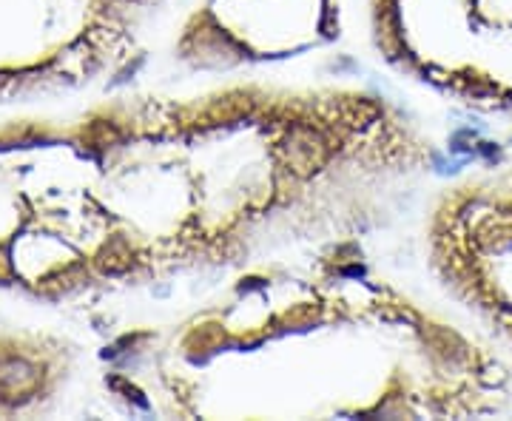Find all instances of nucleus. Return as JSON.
<instances>
[{
  "label": "nucleus",
  "mask_w": 512,
  "mask_h": 421,
  "mask_svg": "<svg viewBox=\"0 0 512 421\" xmlns=\"http://www.w3.org/2000/svg\"><path fill=\"white\" fill-rule=\"evenodd\" d=\"M396 77L484 117H512V0H367Z\"/></svg>",
  "instance_id": "obj_2"
},
{
  "label": "nucleus",
  "mask_w": 512,
  "mask_h": 421,
  "mask_svg": "<svg viewBox=\"0 0 512 421\" xmlns=\"http://www.w3.org/2000/svg\"><path fill=\"white\" fill-rule=\"evenodd\" d=\"M342 0H197L174 57L188 72L242 77L325 49L342 32Z\"/></svg>",
  "instance_id": "obj_4"
},
{
  "label": "nucleus",
  "mask_w": 512,
  "mask_h": 421,
  "mask_svg": "<svg viewBox=\"0 0 512 421\" xmlns=\"http://www.w3.org/2000/svg\"><path fill=\"white\" fill-rule=\"evenodd\" d=\"M439 288L512 356V160H495L433 191L421 225Z\"/></svg>",
  "instance_id": "obj_3"
},
{
  "label": "nucleus",
  "mask_w": 512,
  "mask_h": 421,
  "mask_svg": "<svg viewBox=\"0 0 512 421\" xmlns=\"http://www.w3.org/2000/svg\"><path fill=\"white\" fill-rule=\"evenodd\" d=\"M111 387L163 419L512 416V356L336 239L217 279L128 339Z\"/></svg>",
  "instance_id": "obj_1"
}]
</instances>
